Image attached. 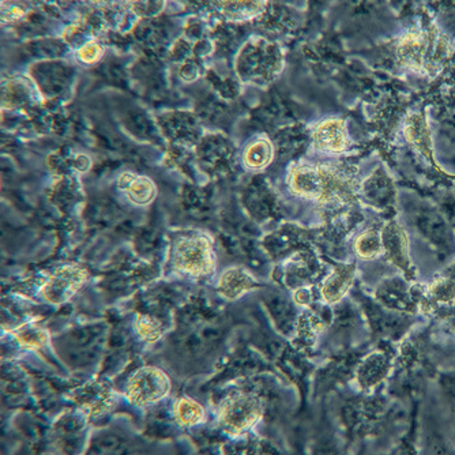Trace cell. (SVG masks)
<instances>
[{
  "label": "cell",
  "instance_id": "cell-7",
  "mask_svg": "<svg viewBox=\"0 0 455 455\" xmlns=\"http://www.w3.org/2000/svg\"><path fill=\"white\" fill-rule=\"evenodd\" d=\"M170 379L163 371L155 367L142 368L130 379L127 397L137 405H150L163 400L170 393Z\"/></svg>",
  "mask_w": 455,
  "mask_h": 455
},
{
  "label": "cell",
  "instance_id": "cell-4",
  "mask_svg": "<svg viewBox=\"0 0 455 455\" xmlns=\"http://www.w3.org/2000/svg\"><path fill=\"white\" fill-rule=\"evenodd\" d=\"M173 267L194 278L211 275L216 268L213 240L204 234L188 235L176 242L172 251Z\"/></svg>",
  "mask_w": 455,
  "mask_h": 455
},
{
  "label": "cell",
  "instance_id": "cell-19",
  "mask_svg": "<svg viewBox=\"0 0 455 455\" xmlns=\"http://www.w3.org/2000/svg\"><path fill=\"white\" fill-rule=\"evenodd\" d=\"M104 53H106V47L100 41L88 40L76 48L74 56H76V60L78 61L79 65L91 68V66L97 65L101 60Z\"/></svg>",
  "mask_w": 455,
  "mask_h": 455
},
{
  "label": "cell",
  "instance_id": "cell-20",
  "mask_svg": "<svg viewBox=\"0 0 455 455\" xmlns=\"http://www.w3.org/2000/svg\"><path fill=\"white\" fill-rule=\"evenodd\" d=\"M15 336H17L18 341L28 345V347H41V345L47 341L45 330L33 323L24 324V326L20 327L15 331Z\"/></svg>",
  "mask_w": 455,
  "mask_h": 455
},
{
  "label": "cell",
  "instance_id": "cell-18",
  "mask_svg": "<svg viewBox=\"0 0 455 455\" xmlns=\"http://www.w3.org/2000/svg\"><path fill=\"white\" fill-rule=\"evenodd\" d=\"M175 415L180 426H196V424L204 420V409L196 401L181 398L176 403Z\"/></svg>",
  "mask_w": 455,
  "mask_h": 455
},
{
  "label": "cell",
  "instance_id": "cell-11",
  "mask_svg": "<svg viewBox=\"0 0 455 455\" xmlns=\"http://www.w3.org/2000/svg\"><path fill=\"white\" fill-rule=\"evenodd\" d=\"M356 277V265L347 263L339 265L331 275H327L322 283L321 295L327 304H336L349 292L350 286Z\"/></svg>",
  "mask_w": 455,
  "mask_h": 455
},
{
  "label": "cell",
  "instance_id": "cell-16",
  "mask_svg": "<svg viewBox=\"0 0 455 455\" xmlns=\"http://www.w3.org/2000/svg\"><path fill=\"white\" fill-rule=\"evenodd\" d=\"M355 252L363 260H372L383 254L382 234L375 229L363 232L355 240Z\"/></svg>",
  "mask_w": 455,
  "mask_h": 455
},
{
  "label": "cell",
  "instance_id": "cell-3",
  "mask_svg": "<svg viewBox=\"0 0 455 455\" xmlns=\"http://www.w3.org/2000/svg\"><path fill=\"white\" fill-rule=\"evenodd\" d=\"M235 68L242 82L265 88L283 73V50L280 45L263 38H251L240 48Z\"/></svg>",
  "mask_w": 455,
  "mask_h": 455
},
{
  "label": "cell",
  "instance_id": "cell-10",
  "mask_svg": "<svg viewBox=\"0 0 455 455\" xmlns=\"http://www.w3.org/2000/svg\"><path fill=\"white\" fill-rule=\"evenodd\" d=\"M117 188L135 206H149L157 196L155 181L134 172L122 173L117 179Z\"/></svg>",
  "mask_w": 455,
  "mask_h": 455
},
{
  "label": "cell",
  "instance_id": "cell-2",
  "mask_svg": "<svg viewBox=\"0 0 455 455\" xmlns=\"http://www.w3.org/2000/svg\"><path fill=\"white\" fill-rule=\"evenodd\" d=\"M289 188L307 201L331 204L347 201L354 194V181L345 171L319 163H299L289 171Z\"/></svg>",
  "mask_w": 455,
  "mask_h": 455
},
{
  "label": "cell",
  "instance_id": "cell-14",
  "mask_svg": "<svg viewBox=\"0 0 455 455\" xmlns=\"http://www.w3.org/2000/svg\"><path fill=\"white\" fill-rule=\"evenodd\" d=\"M217 6L229 22H247L265 12V0H217Z\"/></svg>",
  "mask_w": 455,
  "mask_h": 455
},
{
  "label": "cell",
  "instance_id": "cell-5",
  "mask_svg": "<svg viewBox=\"0 0 455 455\" xmlns=\"http://www.w3.org/2000/svg\"><path fill=\"white\" fill-rule=\"evenodd\" d=\"M263 415V405L254 395H240L225 401L220 411V424L231 435L250 431Z\"/></svg>",
  "mask_w": 455,
  "mask_h": 455
},
{
  "label": "cell",
  "instance_id": "cell-21",
  "mask_svg": "<svg viewBox=\"0 0 455 455\" xmlns=\"http://www.w3.org/2000/svg\"><path fill=\"white\" fill-rule=\"evenodd\" d=\"M295 300L298 301L300 306H308L309 301H311V295H309L308 291L307 289H300L299 292H296Z\"/></svg>",
  "mask_w": 455,
  "mask_h": 455
},
{
  "label": "cell",
  "instance_id": "cell-13",
  "mask_svg": "<svg viewBox=\"0 0 455 455\" xmlns=\"http://www.w3.org/2000/svg\"><path fill=\"white\" fill-rule=\"evenodd\" d=\"M257 281L247 270L242 267H231L222 273L219 281V292L228 300H235L250 292Z\"/></svg>",
  "mask_w": 455,
  "mask_h": 455
},
{
  "label": "cell",
  "instance_id": "cell-1",
  "mask_svg": "<svg viewBox=\"0 0 455 455\" xmlns=\"http://www.w3.org/2000/svg\"><path fill=\"white\" fill-rule=\"evenodd\" d=\"M451 52V41L435 24L409 28L395 48L398 63L403 68L429 76L441 73Z\"/></svg>",
  "mask_w": 455,
  "mask_h": 455
},
{
  "label": "cell",
  "instance_id": "cell-15",
  "mask_svg": "<svg viewBox=\"0 0 455 455\" xmlns=\"http://www.w3.org/2000/svg\"><path fill=\"white\" fill-rule=\"evenodd\" d=\"M273 157H275L273 143L267 138L258 137L245 147L243 152V164L250 171L265 170L272 164Z\"/></svg>",
  "mask_w": 455,
  "mask_h": 455
},
{
  "label": "cell",
  "instance_id": "cell-17",
  "mask_svg": "<svg viewBox=\"0 0 455 455\" xmlns=\"http://www.w3.org/2000/svg\"><path fill=\"white\" fill-rule=\"evenodd\" d=\"M135 331L140 339L148 342H155L164 334L163 322L152 315H138L134 322Z\"/></svg>",
  "mask_w": 455,
  "mask_h": 455
},
{
  "label": "cell",
  "instance_id": "cell-9",
  "mask_svg": "<svg viewBox=\"0 0 455 455\" xmlns=\"http://www.w3.org/2000/svg\"><path fill=\"white\" fill-rule=\"evenodd\" d=\"M383 254L403 273H411V262L409 242L405 232L397 222H388L382 231Z\"/></svg>",
  "mask_w": 455,
  "mask_h": 455
},
{
  "label": "cell",
  "instance_id": "cell-12",
  "mask_svg": "<svg viewBox=\"0 0 455 455\" xmlns=\"http://www.w3.org/2000/svg\"><path fill=\"white\" fill-rule=\"evenodd\" d=\"M403 135L411 147L421 153L424 157L434 161L431 132L423 112H411L403 122ZM435 163V161H434Z\"/></svg>",
  "mask_w": 455,
  "mask_h": 455
},
{
  "label": "cell",
  "instance_id": "cell-8",
  "mask_svg": "<svg viewBox=\"0 0 455 455\" xmlns=\"http://www.w3.org/2000/svg\"><path fill=\"white\" fill-rule=\"evenodd\" d=\"M313 147L327 156H339L350 147L347 122L342 117H327L313 130Z\"/></svg>",
  "mask_w": 455,
  "mask_h": 455
},
{
  "label": "cell",
  "instance_id": "cell-6",
  "mask_svg": "<svg viewBox=\"0 0 455 455\" xmlns=\"http://www.w3.org/2000/svg\"><path fill=\"white\" fill-rule=\"evenodd\" d=\"M88 281L85 268L76 265L58 268L41 285L40 295L48 304L60 306L70 300Z\"/></svg>",
  "mask_w": 455,
  "mask_h": 455
}]
</instances>
